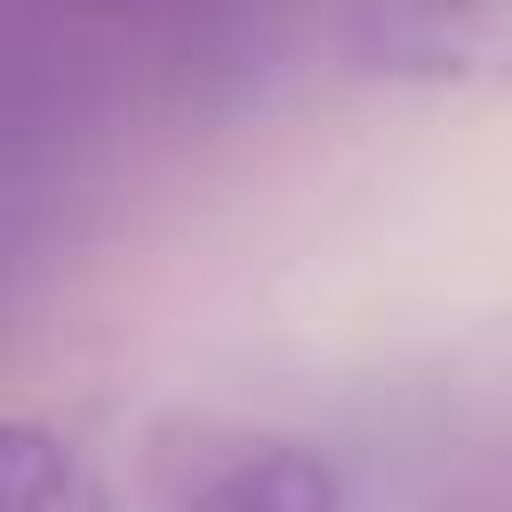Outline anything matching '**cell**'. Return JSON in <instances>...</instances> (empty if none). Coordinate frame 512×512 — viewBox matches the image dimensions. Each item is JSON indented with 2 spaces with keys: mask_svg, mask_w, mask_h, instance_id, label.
Instances as JSON below:
<instances>
[{
  "mask_svg": "<svg viewBox=\"0 0 512 512\" xmlns=\"http://www.w3.org/2000/svg\"><path fill=\"white\" fill-rule=\"evenodd\" d=\"M0 512H128V496L88 440L40 416H8L0 424Z\"/></svg>",
  "mask_w": 512,
  "mask_h": 512,
  "instance_id": "cell-3",
  "label": "cell"
},
{
  "mask_svg": "<svg viewBox=\"0 0 512 512\" xmlns=\"http://www.w3.org/2000/svg\"><path fill=\"white\" fill-rule=\"evenodd\" d=\"M104 8H128V0H104Z\"/></svg>",
  "mask_w": 512,
  "mask_h": 512,
  "instance_id": "cell-4",
  "label": "cell"
},
{
  "mask_svg": "<svg viewBox=\"0 0 512 512\" xmlns=\"http://www.w3.org/2000/svg\"><path fill=\"white\" fill-rule=\"evenodd\" d=\"M336 56L376 88L512 96V0H344Z\"/></svg>",
  "mask_w": 512,
  "mask_h": 512,
  "instance_id": "cell-2",
  "label": "cell"
},
{
  "mask_svg": "<svg viewBox=\"0 0 512 512\" xmlns=\"http://www.w3.org/2000/svg\"><path fill=\"white\" fill-rule=\"evenodd\" d=\"M144 512H344V480L296 432L160 416L144 432Z\"/></svg>",
  "mask_w": 512,
  "mask_h": 512,
  "instance_id": "cell-1",
  "label": "cell"
}]
</instances>
